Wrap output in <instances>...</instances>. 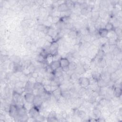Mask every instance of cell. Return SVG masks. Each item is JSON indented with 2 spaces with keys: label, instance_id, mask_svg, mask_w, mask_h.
Listing matches in <instances>:
<instances>
[{
  "label": "cell",
  "instance_id": "1",
  "mask_svg": "<svg viewBox=\"0 0 122 122\" xmlns=\"http://www.w3.org/2000/svg\"><path fill=\"white\" fill-rule=\"evenodd\" d=\"M18 109L19 107L15 104L11 105L9 109L10 115L14 118H18Z\"/></svg>",
  "mask_w": 122,
  "mask_h": 122
},
{
  "label": "cell",
  "instance_id": "2",
  "mask_svg": "<svg viewBox=\"0 0 122 122\" xmlns=\"http://www.w3.org/2000/svg\"><path fill=\"white\" fill-rule=\"evenodd\" d=\"M78 83L81 87L87 88L90 86L89 78L85 77H80Z\"/></svg>",
  "mask_w": 122,
  "mask_h": 122
},
{
  "label": "cell",
  "instance_id": "3",
  "mask_svg": "<svg viewBox=\"0 0 122 122\" xmlns=\"http://www.w3.org/2000/svg\"><path fill=\"white\" fill-rule=\"evenodd\" d=\"M58 47V43L57 42H53L52 43H51L49 48L50 54H51L53 56L57 54Z\"/></svg>",
  "mask_w": 122,
  "mask_h": 122
},
{
  "label": "cell",
  "instance_id": "4",
  "mask_svg": "<svg viewBox=\"0 0 122 122\" xmlns=\"http://www.w3.org/2000/svg\"><path fill=\"white\" fill-rule=\"evenodd\" d=\"M43 103V100L40 95L35 96L33 102V105L38 108H40L42 106Z\"/></svg>",
  "mask_w": 122,
  "mask_h": 122
},
{
  "label": "cell",
  "instance_id": "5",
  "mask_svg": "<svg viewBox=\"0 0 122 122\" xmlns=\"http://www.w3.org/2000/svg\"><path fill=\"white\" fill-rule=\"evenodd\" d=\"M29 113L31 117L36 119V118L40 115L39 108L33 106L30 110H29Z\"/></svg>",
  "mask_w": 122,
  "mask_h": 122
},
{
  "label": "cell",
  "instance_id": "6",
  "mask_svg": "<svg viewBox=\"0 0 122 122\" xmlns=\"http://www.w3.org/2000/svg\"><path fill=\"white\" fill-rule=\"evenodd\" d=\"M35 97V95L32 93H26L24 95V99L28 103L32 104Z\"/></svg>",
  "mask_w": 122,
  "mask_h": 122
},
{
  "label": "cell",
  "instance_id": "7",
  "mask_svg": "<svg viewBox=\"0 0 122 122\" xmlns=\"http://www.w3.org/2000/svg\"><path fill=\"white\" fill-rule=\"evenodd\" d=\"M60 67L62 68L69 66L70 63V61L66 57H61L59 60Z\"/></svg>",
  "mask_w": 122,
  "mask_h": 122
},
{
  "label": "cell",
  "instance_id": "8",
  "mask_svg": "<svg viewBox=\"0 0 122 122\" xmlns=\"http://www.w3.org/2000/svg\"><path fill=\"white\" fill-rule=\"evenodd\" d=\"M33 86H34V84L29 82V81H28L25 86V87H24L25 92H26V93H32V91L34 89Z\"/></svg>",
  "mask_w": 122,
  "mask_h": 122
},
{
  "label": "cell",
  "instance_id": "9",
  "mask_svg": "<svg viewBox=\"0 0 122 122\" xmlns=\"http://www.w3.org/2000/svg\"><path fill=\"white\" fill-rule=\"evenodd\" d=\"M122 90L120 87H115L113 90V95L116 98H119L122 95Z\"/></svg>",
  "mask_w": 122,
  "mask_h": 122
},
{
  "label": "cell",
  "instance_id": "10",
  "mask_svg": "<svg viewBox=\"0 0 122 122\" xmlns=\"http://www.w3.org/2000/svg\"><path fill=\"white\" fill-rule=\"evenodd\" d=\"M54 97L56 99H59L62 97V90L61 88L58 87L57 89L52 92Z\"/></svg>",
  "mask_w": 122,
  "mask_h": 122
},
{
  "label": "cell",
  "instance_id": "11",
  "mask_svg": "<svg viewBox=\"0 0 122 122\" xmlns=\"http://www.w3.org/2000/svg\"><path fill=\"white\" fill-rule=\"evenodd\" d=\"M108 33V31H107L104 28H100L98 31V35L102 38L106 37Z\"/></svg>",
  "mask_w": 122,
  "mask_h": 122
},
{
  "label": "cell",
  "instance_id": "12",
  "mask_svg": "<svg viewBox=\"0 0 122 122\" xmlns=\"http://www.w3.org/2000/svg\"><path fill=\"white\" fill-rule=\"evenodd\" d=\"M69 10L70 9L68 8L67 5L65 3V2L62 4H61L60 5H59L58 7V11L60 13L66 12L67 11H69Z\"/></svg>",
  "mask_w": 122,
  "mask_h": 122
},
{
  "label": "cell",
  "instance_id": "13",
  "mask_svg": "<svg viewBox=\"0 0 122 122\" xmlns=\"http://www.w3.org/2000/svg\"><path fill=\"white\" fill-rule=\"evenodd\" d=\"M49 65L51 66L52 70H53V72H54L57 68H58L59 67H60L59 61H53V63Z\"/></svg>",
  "mask_w": 122,
  "mask_h": 122
},
{
  "label": "cell",
  "instance_id": "14",
  "mask_svg": "<svg viewBox=\"0 0 122 122\" xmlns=\"http://www.w3.org/2000/svg\"><path fill=\"white\" fill-rule=\"evenodd\" d=\"M97 85L101 88H104L105 87L107 86V83L105 81L100 78L99 80L97 81Z\"/></svg>",
  "mask_w": 122,
  "mask_h": 122
},
{
  "label": "cell",
  "instance_id": "15",
  "mask_svg": "<svg viewBox=\"0 0 122 122\" xmlns=\"http://www.w3.org/2000/svg\"><path fill=\"white\" fill-rule=\"evenodd\" d=\"M104 28L108 32L113 31L115 29L113 24L110 22H108L105 24L104 26Z\"/></svg>",
  "mask_w": 122,
  "mask_h": 122
},
{
  "label": "cell",
  "instance_id": "16",
  "mask_svg": "<svg viewBox=\"0 0 122 122\" xmlns=\"http://www.w3.org/2000/svg\"><path fill=\"white\" fill-rule=\"evenodd\" d=\"M45 61H46V63L47 65H50L54 61L53 55H52L51 54H48L45 58Z\"/></svg>",
  "mask_w": 122,
  "mask_h": 122
},
{
  "label": "cell",
  "instance_id": "17",
  "mask_svg": "<svg viewBox=\"0 0 122 122\" xmlns=\"http://www.w3.org/2000/svg\"><path fill=\"white\" fill-rule=\"evenodd\" d=\"M93 113L95 117L99 119L102 115V113L101 111L98 108H95L93 111Z\"/></svg>",
  "mask_w": 122,
  "mask_h": 122
},
{
  "label": "cell",
  "instance_id": "18",
  "mask_svg": "<svg viewBox=\"0 0 122 122\" xmlns=\"http://www.w3.org/2000/svg\"><path fill=\"white\" fill-rule=\"evenodd\" d=\"M75 72L78 73V74H83L84 73H85V72H86V71H85V69L84 68L83 65L81 66H78L77 68L76 69V70H75Z\"/></svg>",
  "mask_w": 122,
  "mask_h": 122
},
{
  "label": "cell",
  "instance_id": "19",
  "mask_svg": "<svg viewBox=\"0 0 122 122\" xmlns=\"http://www.w3.org/2000/svg\"><path fill=\"white\" fill-rule=\"evenodd\" d=\"M77 67V63L74 62H70L69 65V70L72 71H75Z\"/></svg>",
  "mask_w": 122,
  "mask_h": 122
},
{
  "label": "cell",
  "instance_id": "20",
  "mask_svg": "<svg viewBox=\"0 0 122 122\" xmlns=\"http://www.w3.org/2000/svg\"><path fill=\"white\" fill-rule=\"evenodd\" d=\"M21 96V95L17 93V92H16L15 91H14L13 92V101L15 103H16L18 100L19 99V98L20 97V96Z\"/></svg>",
  "mask_w": 122,
  "mask_h": 122
},
{
  "label": "cell",
  "instance_id": "21",
  "mask_svg": "<svg viewBox=\"0 0 122 122\" xmlns=\"http://www.w3.org/2000/svg\"><path fill=\"white\" fill-rule=\"evenodd\" d=\"M104 55H105V53L102 50H100L97 52V54H96V57L98 58V60H99V59L104 58Z\"/></svg>",
  "mask_w": 122,
  "mask_h": 122
},
{
  "label": "cell",
  "instance_id": "22",
  "mask_svg": "<svg viewBox=\"0 0 122 122\" xmlns=\"http://www.w3.org/2000/svg\"><path fill=\"white\" fill-rule=\"evenodd\" d=\"M24 82L20 81L19 82H17L15 85V88H24L25 84L24 85Z\"/></svg>",
  "mask_w": 122,
  "mask_h": 122
},
{
  "label": "cell",
  "instance_id": "23",
  "mask_svg": "<svg viewBox=\"0 0 122 122\" xmlns=\"http://www.w3.org/2000/svg\"><path fill=\"white\" fill-rule=\"evenodd\" d=\"M87 88H84V87H81L78 91V93L80 95H84L86 94Z\"/></svg>",
  "mask_w": 122,
  "mask_h": 122
},
{
  "label": "cell",
  "instance_id": "24",
  "mask_svg": "<svg viewBox=\"0 0 122 122\" xmlns=\"http://www.w3.org/2000/svg\"><path fill=\"white\" fill-rule=\"evenodd\" d=\"M65 3L66 4V5H67V7H68V8L70 9L71 8L73 7L74 8V3L73 1H65Z\"/></svg>",
  "mask_w": 122,
  "mask_h": 122
},
{
  "label": "cell",
  "instance_id": "25",
  "mask_svg": "<svg viewBox=\"0 0 122 122\" xmlns=\"http://www.w3.org/2000/svg\"><path fill=\"white\" fill-rule=\"evenodd\" d=\"M77 115L79 116V117L80 118H82V119L84 118L86 116V114L85 112L82 110L79 111L77 113Z\"/></svg>",
  "mask_w": 122,
  "mask_h": 122
},
{
  "label": "cell",
  "instance_id": "26",
  "mask_svg": "<svg viewBox=\"0 0 122 122\" xmlns=\"http://www.w3.org/2000/svg\"><path fill=\"white\" fill-rule=\"evenodd\" d=\"M44 88L45 91L47 92L50 93L52 92V86L51 85L44 86Z\"/></svg>",
  "mask_w": 122,
  "mask_h": 122
},
{
  "label": "cell",
  "instance_id": "27",
  "mask_svg": "<svg viewBox=\"0 0 122 122\" xmlns=\"http://www.w3.org/2000/svg\"><path fill=\"white\" fill-rule=\"evenodd\" d=\"M45 39L46 40V41L50 43H52L54 42V38L48 34H47L45 36Z\"/></svg>",
  "mask_w": 122,
  "mask_h": 122
},
{
  "label": "cell",
  "instance_id": "28",
  "mask_svg": "<svg viewBox=\"0 0 122 122\" xmlns=\"http://www.w3.org/2000/svg\"><path fill=\"white\" fill-rule=\"evenodd\" d=\"M88 7L87 8H85V9H82L81 11V13L83 15H86L88 14Z\"/></svg>",
  "mask_w": 122,
  "mask_h": 122
},
{
  "label": "cell",
  "instance_id": "29",
  "mask_svg": "<svg viewBox=\"0 0 122 122\" xmlns=\"http://www.w3.org/2000/svg\"><path fill=\"white\" fill-rule=\"evenodd\" d=\"M60 20V18H59V17H55L54 16V17L52 18V22L54 23H58V22Z\"/></svg>",
  "mask_w": 122,
  "mask_h": 122
},
{
  "label": "cell",
  "instance_id": "30",
  "mask_svg": "<svg viewBox=\"0 0 122 122\" xmlns=\"http://www.w3.org/2000/svg\"><path fill=\"white\" fill-rule=\"evenodd\" d=\"M39 75V73L38 72H34L31 73V76L35 79H36L38 77Z\"/></svg>",
  "mask_w": 122,
  "mask_h": 122
},
{
  "label": "cell",
  "instance_id": "31",
  "mask_svg": "<svg viewBox=\"0 0 122 122\" xmlns=\"http://www.w3.org/2000/svg\"><path fill=\"white\" fill-rule=\"evenodd\" d=\"M48 122H57L58 121L57 118H48Z\"/></svg>",
  "mask_w": 122,
  "mask_h": 122
}]
</instances>
